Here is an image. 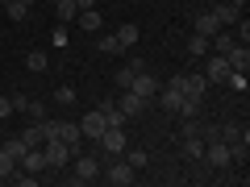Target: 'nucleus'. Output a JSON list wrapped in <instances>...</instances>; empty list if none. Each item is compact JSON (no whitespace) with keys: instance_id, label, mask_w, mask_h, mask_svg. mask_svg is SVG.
<instances>
[{"instance_id":"79ce46f5","label":"nucleus","mask_w":250,"mask_h":187,"mask_svg":"<svg viewBox=\"0 0 250 187\" xmlns=\"http://www.w3.org/2000/svg\"><path fill=\"white\" fill-rule=\"evenodd\" d=\"M21 4H38V0H21Z\"/></svg>"},{"instance_id":"a878e982","label":"nucleus","mask_w":250,"mask_h":187,"mask_svg":"<svg viewBox=\"0 0 250 187\" xmlns=\"http://www.w3.org/2000/svg\"><path fill=\"white\" fill-rule=\"evenodd\" d=\"M96 50H100V54H121L125 46L117 42V34H104V37H100V42H96Z\"/></svg>"},{"instance_id":"2eb2a0df","label":"nucleus","mask_w":250,"mask_h":187,"mask_svg":"<svg viewBox=\"0 0 250 187\" xmlns=\"http://www.w3.org/2000/svg\"><path fill=\"white\" fill-rule=\"evenodd\" d=\"M100 112H104V125H117V129H125V121H129V116L117 108V100H100Z\"/></svg>"},{"instance_id":"e433bc0d","label":"nucleus","mask_w":250,"mask_h":187,"mask_svg":"<svg viewBox=\"0 0 250 187\" xmlns=\"http://www.w3.org/2000/svg\"><path fill=\"white\" fill-rule=\"evenodd\" d=\"M9 104H13V112H25V104H29V96H21V92H17V96H9Z\"/></svg>"},{"instance_id":"4468645a","label":"nucleus","mask_w":250,"mask_h":187,"mask_svg":"<svg viewBox=\"0 0 250 187\" xmlns=\"http://www.w3.org/2000/svg\"><path fill=\"white\" fill-rule=\"evenodd\" d=\"M117 108H121L125 116H142L146 100H142V96H134V92H121V100H117Z\"/></svg>"},{"instance_id":"4be33fe9","label":"nucleus","mask_w":250,"mask_h":187,"mask_svg":"<svg viewBox=\"0 0 250 187\" xmlns=\"http://www.w3.org/2000/svg\"><path fill=\"white\" fill-rule=\"evenodd\" d=\"M213 13H217V21H221V25H225V29H229V25H233V21H238V17H242V9H238V4H229V0H225V4H217V9H213Z\"/></svg>"},{"instance_id":"0eeeda50","label":"nucleus","mask_w":250,"mask_h":187,"mask_svg":"<svg viewBox=\"0 0 250 187\" xmlns=\"http://www.w3.org/2000/svg\"><path fill=\"white\" fill-rule=\"evenodd\" d=\"M104 129H108V125H104V112H100V104H96V108H92V112H88V116H83V121H80V133L96 142V137L104 133Z\"/></svg>"},{"instance_id":"39448f33","label":"nucleus","mask_w":250,"mask_h":187,"mask_svg":"<svg viewBox=\"0 0 250 187\" xmlns=\"http://www.w3.org/2000/svg\"><path fill=\"white\" fill-rule=\"evenodd\" d=\"M75 183H96L100 179V158H88V154H80V158H75Z\"/></svg>"},{"instance_id":"473e14b6","label":"nucleus","mask_w":250,"mask_h":187,"mask_svg":"<svg viewBox=\"0 0 250 187\" xmlns=\"http://www.w3.org/2000/svg\"><path fill=\"white\" fill-rule=\"evenodd\" d=\"M179 137H200V125H196V116H184V125H179Z\"/></svg>"},{"instance_id":"f704fd0d","label":"nucleus","mask_w":250,"mask_h":187,"mask_svg":"<svg viewBox=\"0 0 250 187\" xmlns=\"http://www.w3.org/2000/svg\"><path fill=\"white\" fill-rule=\"evenodd\" d=\"M25 112L34 116V121H46V104H42V100H29V104H25Z\"/></svg>"},{"instance_id":"c756f323","label":"nucleus","mask_w":250,"mask_h":187,"mask_svg":"<svg viewBox=\"0 0 250 187\" xmlns=\"http://www.w3.org/2000/svg\"><path fill=\"white\" fill-rule=\"evenodd\" d=\"M13 170H17V158H9V154L0 150V179L9 183V179H13Z\"/></svg>"},{"instance_id":"412c9836","label":"nucleus","mask_w":250,"mask_h":187,"mask_svg":"<svg viewBox=\"0 0 250 187\" xmlns=\"http://www.w3.org/2000/svg\"><path fill=\"white\" fill-rule=\"evenodd\" d=\"M121 154H125V162H129V167H134V170H142V167H146V162H150V154H146V150H142V146H125V150H121Z\"/></svg>"},{"instance_id":"f8f14e48","label":"nucleus","mask_w":250,"mask_h":187,"mask_svg":"<svg viewBox=\"0 0 250 187\" xmlns=\"http://www.w3.org/2000/svg\"><path fill=\"white\" fill-rule=\"evenodd\" d=\"M80 29H88V34H100V29H104V13L100 9H80Z\"/></svg>"},{"instance_id":"1a4fd4ad","label":"nucleus","mask_w":250,"mask_h":187,"mask_svg":"<svg viewBox=\"0 0 250 187\" xmlns=\"http://www.w3.org/2000/svg\"><path fill=\"white\" fill-rule=\"evenodd\" d=\"M205 79H208V83H225V79H229V62H225V54H213V58H208Z\"/></svg>"},{"instance_id":"6e6552de","label":"nucleus","mask_w":250,"mask_h":187,"mask_svg":"<svg viewBox=\"0 0 250 187\" xmlns=\"http://www.w3.org/2000/svg\"><path fill=\"white\" fill-rule=\"evenodd\" d=\"M179 154L188 162H205V137H179Z\"/></svg>"},{"instance_id":"c9c22d12","label":"nucleus","mask_w":250,"mask_h":187,"mask_svg":"<svg viewBox=\"0 0 250 187\" xmlns=\"http://www.w3.org/2000/svg\"><path fill=\"white\" fill-rule=\"evenodd\" d=\"M50 46H59V50L67 46V25H54V34H50Z\"/></svg>"},{"instance_id":"9b49d317","label":"nucleus","mask_w":250,"mask_h":187,"mask_svg":"<svg viewBox=\"0 0 250 187\" xmlns=\"http://www.w3.org/2000/svg\"><path fill=\"white\" fill-rule=\"evenodd\" d=\"M246 158H250V133L242 129V137H233V142H229V162L246 167Z\"/></svg>"},{"instance_id":"aec40b11","label":"nucleus","mask_w":250,"mask_h":187,"mask_svg":"<svg viewBox=\"0 0 250 187\" xmlns=\"http://www.w3.org/2000/svg\"><path fill=\"white\" fill-rule=\"evenodd\" d=\"M138 37H142V29H138V25H134V21H125V25H117V42H121V46H125V50H129V46H134V42H138Z\"/></svg>"},{"instance_id":"f03ea898","label":"nucleus","mask_w":250,"mask_h":187,"mask_svg":"<svg viewBox=\"0 0 250 187\" xmlns=\"http://www.w3.org/2000/svg\"><path fill=\"white\" fill-rule=\"evenodd\" d=\"M42 154H46V170H59V167H67V162H71V146L59 142V137H54V142H46Z\"/></svg>"},{"instance_id":"423d86ee","label":"nucleus","mask_w":250,"mask_h":187,"mask_svg":"<svg viewBox=\"0 0 250 187\" xmlns=\"http://www.w3.org/2000/svg\"><path fill=\"white\" fill-rule=\"evenodd\" d=\"M129 92H134V96H142L146 104H150V100L159 96V79H154V75H146V71H138L134 83H129Z\"/></svg>"},{"instance_id":"5701e85b","label":"nucleus","mask_w":250,"mask_h":187,"mask_svg":"<svg viewBox=\"0 0 250 187\" xmlns=\"http://www.w3.org/2000/svg\"><path fill=\"white\" fill-rule=\"evenodd\" d=\"M25 67H29L34 75H42L46 67H50V54H46V50H29V54H25Z\"/></svg>"},{"instance_id":"a211bd4d","label":"nucleus","mask_w":250,"mask_h":187,"mask_svg":"<svg viewBox=\"0 0 250 187\" xmlns=\"http://www.w3.org/2000/svg\"><path fill=\"white\" fill-rule=\"evenodd\" d=\"M217 29H221V21H217V13H213V9H205V13H200V17H196V34L213 37Z\"/></svg>"},{"instance_id":"a19ab883","label":"nucleus","mask_w":250,"mask_h":187,"mask_svg":"<svg viewBox=\"0 0 250 187\" xmlns=\"http://www.w3.org/2000/svg\"><path fill=\"white\" fill-rule=\"evenodd\" d=\"M229 4H238V9H246V4H250V0H229Z\"/></svg>"},{"instance_id":"6ab92c4d","label":"nucleus","mask_w":250,"mask_h":187,"mask_svg":"<svg viewBox=\"0 0 250 187\" xmlns=\"http://www.w3.org/2000/svg\"><path fill=\"white\" fill-rule=\"evenodd\" d=\"M205 88H208V79H205V75H184V96L205 100Z\"/></svg>"},{"instance_id":"4c0bfd02","label":"nucleus","mask_w":250,"mask_h":187,"mask_svg":"<svg viewBox=\"0 0 250 187\" xmlns=\"http://www.w3.org/2000/svg\"><path fill=\"white\" fill-rule=\"evenodd\" d=\"M163 88H171V92H184V75H171V79L163 83Z\"/></svg>"},{"instance_id":"2f4dec72","label":"nucleus","mask_w":250,"mask_h":187,"mask_svg":"<svg viewBox=\"0 0 250 187\" xmlns=\"http://www.w3.org/2000/svg\"><path fill=\"white\" fill-rule=\"evenodd\" d=\"M38 125H42V146L59 137V121H50V116H46V121H38Z\"/></svg>"},{"instance_id":"c85d7f7f","label":"nucleus","mask_w":250,"mask_h":187,"mask_svg":"<svg viewBox=\"0 0 250 187\" xmlns=\"http://www.w3.org/2000/svg\"><path fill=\"white\" fill-rule=\"evenodd\" d=\"M225 83H229L238 96H246V88H250V83H246V71H229V79H225Z\"/></svg>"},{"instance_id":"7c9ffc66","label":"nucleus","mask_w":250,"mask_h":187,"mask_svg":"<svg viewBox=\"0 0 250 187\" xmlns=\"http://www.w3.org/2000/svg\"><path fill=\"white\" fill-rule=\"evenodd\" d=\"M21 142H25V146H42V125H29V129H25V133H21Z\"/></svg>"},{"instance_id":"ea45409f","label":"nucleus","mask_w":250,"mask_h":187,"mask_svg":"<svg viewBox=\"0 0 250 187\" xmlns=\"http://www.w3.org/2000/svg\"><path fill=\"white\" fill-rule=\"evenodd\" d=\"M75 9H96V0H75Z\"/></svg>"},{"instance_id":"393cba45","label":"nucleus","mask_w":250,"mask_h":187,"mask_svg":"<svg viewBox=\"0 0 250 187\" xmlns=\"http://www.w3.org/2000/svg\"><path fill=\"white\" fill-rule=\"evenodd\" d=\"M4 13H9L13 25H21V21H25V13H29V4H21V0H9V4H4Z\"/></svg>"},{"instance_id":"f257e3e1","label":"nucleus","mask_w":250,"mask_h":187,"mask_svg":"<svg viewBox=\"0 0 250 187\" xmlns=\"http://www.w3.org/2000/svg\"><path fill=\"white\" fill-rule=\"evenodd\" d=\"M104 179H108V187H129L138 179V170L129 167L125 158H113V162H108V170H104Z\"/></svg>"},{"instance_id":"9d476101","label":"nucleus","mask_w":250,"mask_h":187,"mask_svg":"<svg viewBox=\"0 0 250 187\" xmlns=\"http://www.w3.org/2000/svg\"><path fill=\"white\" fill-rule=\"evenodd\" d=\"M59 142H67V146H71V154H80V142H83L80 125H75V121H59Z\"/></svg>"},{"instance_id":"bb28decb","label":"nucleus","mask_w":250,"mask_h":187,"mask_svg":"<svg viewBox=\"0 0 250 187\" xmlns=\"http://www.w3.org/2000/svg\"><path fill=\"white\" fill-rule=\"evenodd\" d=\"M134 67H121V71H113V83H117V88H121V92H129V83H134Z\"/></svg>"},{"instance_id":"72a5a7b5","label":"nucleus","mask_w":250,"mask_h":187,"mask_svg":"<svg viewBox=\"0 0 250 187\" xmlns=\"http://www.w3.org/2000/svg\"><path fill=\"white\" fill-rule=\"evenodd\" d=\"M54 104H75V88H67V83L54 88Z\"/></svg>"},{"instance_id":"37998d69","label":"nucleus","mask_w":250,"mask_h":187,"mask_svg":"<svg viewBox=\"0 0 250 187\" xmlns=\"http://www.w3.org/2000/svg\"><path fill=\"white\" fill-rule=\"evenodd\" d=\"M0 183H4V179H0Z\"/></svg>"},{"instance_id":"cd10ccee","label":"nucleus","mask_w":250,"mask_h":187,"mask_svg":"<svg viewBox=\"0 0 250 187\" xmlns=\"http://www.w3.org/2000/svg\"><path fill=\"white\" fill-rule=\"evenodd\" d=\"M0 150L9 154V158H17V162H21V154H25V150H29V146H25V142H21V137H13V142H4V146H0Z\"/></svg>"},{"instance_id":"58836bf2","label":"nucleus","mask_w":250,"mask_h":187,"mask_svg":"<svg viewBox=\"0 0 250 187\" xmlns=\"http://www.w3.org/2000/svg\"><path fill=\"white\" fill-rule=\"evenodd\" d=\"M9 112H13V104H9V96L0 92V116H9Z\"/></svg>"},{"instance_id":"7ed1b4c3","label":"nucleus","mask_w":250,"mask_h":187,"mask_svg":"<svg viewBox=\"0 0 250 187\" xmlns=\"http://www.w3.org/2000/svg\"><path fill=\"white\" fill-rule=\"evenodd\" d=\"M96 142L104 146V154H108V158H117V154H121L125 146H129V137H125V129H117V125H108L104 133L96 137Z\"/></svg>"},{"instance_id":"20e7f679","label":"nucleus","mask_w":250,"mask_h":187,"mask_svg":"<svg viewBox=\"0 0 250 187\" xmlns=\"http://www.w3.org/2000/svg\"><path fill=\"white\" fill-rule=\"evenodd\" d=\"M205 162H208L213 170L233 167V162H229V146H225V142H217V137H213V142H205Z\"/></svg>"},{"instance_id":"b1692460","label":"nucleus","mask_w":250,"mask_h":187,"mask_svg":"<svg viewBox=\"0 0 250 187\" xmlns=\"http://www.w3.org/2000/svg\"><path fill=\"white\" fill-rule=\"evenodd\" d=\"M188 54H192V58H205V54H208V37L205 34H192V37H188Z\"/></svg>"},{"instance_id":"ddd939ff","label":"nucleus","mask_w":250,"mask_h":187,"mask_svg":"<svg viewBox=\"0 0 250 187\" xmlns=\"http://www.w3.org/2000/svg\"><path fill=\"white\" fill-rule=\"evenodd\" d=\"M225 62H229V71H246V67H250V50H246V46H229V50H225Z\"/></svg>"},{"instance_id":"dca6fc26","label":"nucleus","mask_w":250,"mask_h":187,"mask_svg":"<svg viewBox=\"0 0 250 187\" xmlns=\"http://www.w3.org/2000/svg\"><path fill=\"white\" fill-rule=\"evenodd\" d=\"M75 17H80L75 0H54V21H59V25H71Z\"/></svg>"},{"instance_id":"f3484780","label":"nucleus","mask_w":250,"mask_h":187,"mask_svg":"<svg viewBox=\"0 0 250 187\" xmlns=\"http://www.w3.org/2000/svg\"><path fill=\"white\" fill-rule=\"evenodd\" d=\"M154 100H159V108H163V112H175V116H179V100H184V92L159 88V96H154Z\"/></svg>"}]
</instances>
